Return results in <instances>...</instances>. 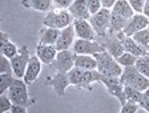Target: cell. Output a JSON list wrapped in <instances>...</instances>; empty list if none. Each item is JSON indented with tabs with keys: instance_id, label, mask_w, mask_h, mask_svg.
<instances>
[{
	"instance_id": "obj_1",
	"label": "cell",
	"mask_w": 149,
	"mask_h": 113,
	"mask_svg": "<svg viewBox=\"0 0 149 113\" xmlns=\"http://www.w3.org/2000/svg\"><path fill=\"white\" fill-rule=\"evenodd\" d=\"M100 76L97 69H84L79 67H73L68 72L71 85L79 89H92L91 85L93 82H100Z\"/></svg>"
},
{
	"instance_id": "obj_2",
	"label": "cell",
	"mask_w": 149,
	"mask_h": 113,
	"mask_svg": "<svg viewBox=\"0 0 149 113\" xmlns=\"http://www.w3.org/2000/svg\"><path fill=\"white\" fill-rule=\"evenodd\" d=\"M97 60V71L100 75L102 76H115V77H120L123 73V67L118 64V61L112 56L107 49L102 52L93 55Z\"/></svg>"
},
{
	"instance_id": "obj_3",
	"label": "cell",
	"mask_w": 149,
	"mask_h": 113,
	"mask_svg": "<svg viewBox=\"0 0 149 113\" xmlns=\"http://www.w3.org/2000/svg\"><path fill=\"white\" fill-rule=\"evenodd\" d=\"M120 80L125 87H132L141 92L149 89V79L139 72L136 65L125 67L120 75Z\"/></svg>"
},
{
	"instance_id": "obj_4",
	"label": "cell",
	"mask_w": 149,
	"mask_h": 113,
	"mask_svg": "<svg viewBox=\"0 0 149 113\" xmlns=\"http://www.w3.org/2000/svg\"><path fill=\"white\" fill-rule=\"evenodd\" d=\"M6 93L9 96V98L12 100L13 104H20V105L29 107L31 104L35 103V100L32 101L31 98H29V94H28V84L24 81V79H20V77H15L12 85L9 87V89Z\"/></svg>"
},
{
	"instance_id": "obj_5",
	"label": "cell",
	"mask_w": 149,
	"mask_h": 113,
	"mask_svg": "<svg viewBox=\"0 0 149 113\" xmlns=\"http://www.w3.org/2000/svg\"><path fill=\"white\" fill-rule=\"evenodd\" d=\"M73 16L69 13L67 10H56L49 12H47L45 17L43 20L44 27H49V28H56V29H64L65 27H68L73 23Z\"/></svg>"
},
{
	"instance_id": "obj_6",
	"label": "cell",
	"mask_w": 149,
	"mask_h": 113,
	"mask_svg": "<svg viewBox=\"0 0 149 113\" xmlns=\"http://www.w3.org/2000/svg\"><path fill=\"white\" fill-rule=\"evenodd\" d=\"M100 82L105 87L107 92L112 94L113 97H116L120 101L121 105H124L127 103V97H125L124 92V84L121 82L120 77H115V76H100Z\"/></svg>"
},
{
	"instance_id": "obj_7",
	"label": "cell",
	"mask_w": 149,
	"mask_h": 113,
	"mask_svg": "<svg viewBox=\"0 0 149 113\" xmlns=\"http://www.w3.org/2000/svg\"><path fill=\"white\" fill-rule=\"evenodd\" d=\"M89 23L93 27L96 35L104 36V35L108 32L109 24H111V10H108V8H101L97 13L91 16Z\"/></svg>"
},
{
	"instance_id": "obj_8",
	"label": "cell",
	"mask_w": 149,
	"mask_h": 113,
	"mask_svg": "<svg viewBox=\"0 0 149 113\" xmlns=\"http://www.w3.org/2000/svg\"><path fill=\"white\" fill-rule=\"evenodd\" d=\"M29 59H31V53H29V49H28L27 45H23V47L19 48V53L11 59L12 71L16 77H20V79L24 77V73H25V69H27Z\"/></svg>"
},
{
	"instance_id": "obj_9",
	"label": "cell",
	"mask_w": 149,
	"mask_h": 113,
	"mask_svg": "<svg viewBox=\"0 0 149 113\" xmlns=\"http://www.w3.org/2000/svg\"><path fill=\"white\" fill-rule=\"evenodd\" d=\"M104 49H105V47L100 45L95 40H84V39L74 40L73 45H72V51L74 53L81 55H96L99 52H102Z\"/></svg>"
},
{
	"instance_id": "obj_10",
	"label": "cell",
	"mask_w": 149,
	"mask_h": 113,
	"mask_svg": "<svg viewBox=\"0 0 149 113\" xmlns=\"http://www.w3.org/2000/svg\"><path fill=\"white\" fill-rule=\"evenodd\" d=\"M48 84L52 87V89L55 91V93L57 94L60 98L65 97L67 88L71 85V82H69V77H68V73L59 72V71H57V73H55L53 76L48 77Z\"/></svg>"
},
{
	"instance_id": "obj_11",
	"label": "cell",
	"mask_w": 149,
	"mask_h": 113,
	"mask_svg": "<svg viewBox=\"0 0 149 113\" xmlns=\"http://www.w3.org/2000/svg\"><path fill=\"white\" fill-rule=\"evenodd\" d=\"M149 24V17H146L144 13H134L129 20H128L127 27L121 33L124 36H133L136 32L146 28Z\"/></svg>"
},
{
	"instance_id": "obj_12",
	"label": "cell",
	"mask_w": 149,
	"mask_h": 113,
	"mask_svg": "<svg viewBox=\"0 0 149 113\" xmlns=\"http://www.w3.org/2000/svg\"><path fill=\"white\" fill-rule=\"evenodd\" d=\"M55 65L59 72L68 73L74 67V52L71 49L59 51L57 55H56Z\"/></svg>"
},
{
	"instance_id": "obj_13",
	"label": "cell",
	"mask_w": 149,
	"mask_h": 113,
	"mask_svg": "<svg viewBox=\"0 0 149 113\" xmlns=\"http://www.w3.org/2000/svg\"><path fill=\"white\" fill-rule=\"evenodd\" d=\"M73 28L76 32L77 39H84V40H95L96 37V32L91 25L89 20L85 19H74L73 20Z\"/></svg>"
},
{
	"instance_id": "obj_14",
	"label": "cell",
	"mask_w": 149,
	"mask_h": 113,
	"mask_svg": "<svg viewBox=\"0 0 149 113\" xmlns=\"http://www.w3.org/2000/svg\"><path fill=\"white\" fill-rule=\"evenodd\" d=\"M74 37H76V32H74L73 24L65 27L64 29L60 31V36L56 41V49L57 51H64V49H71L72 45L74 43Z\"/></svg>"
},
{
	"instance_id": "obj_15",
	"label": "cell",
	"mask_w": 149,
	"mask_h": 113,
	"mask_svg": "<svg viewBox=\"0 0 149 113\" xmlns=\"http://www.w3.org/2000/svg\"><path fill=\"white\" fill-rule=\"evenodd\" d=\"M41 65H43V63H41L40 59H39L36 55L31 56L29 61H28L27 69H25L24 77H23L24 81L27 82L28 85L33 84L37 80V77H39V75H40V72H41Z\"/></svg>"
},
{
	"instance_id": "obj_16",
	"label": "cell",
	"mask_w": 149,
	"mask_h": 113,
	"mask_svg": "<svg viewBox=\"0 0 149 113\" xmlns=\"http://www.w3.org/2000/svg\"><path fill=\"white\" fill-rule=\"evenodd\" d=\"M57 52L59 51L56 49L55 45H44V44L36 45V56L45 65H51V64L55 63Z\"/></svg>"
},
{
	"instance_id": "obj_17",
	"label": "cell",
	"mask_w": 149,
	"mask_h": 113,
	"mask_svg": "<svg viewBox=\"0 0 149 113\" xmlns=\"http://www.w3.org/2000/svg\"><path fill=\"white\" fill-rule=\"evenodd\" d=\"M69 13L73 16V19H85L89 20L91 13L88 11L87 0H74L68 8Z\"/></svg>"
},
{
	"instance_id": "obj_18",
	"label": "cell",
	"mask_w": 149,
	"mask_h": 113,
	"mask_svg": "<svg viewBox=\"0 0 149 113\" xmlns=\"http://www.w3.org/2000/svg\"><path fill=\"white\" fill-rule=\"evenodd\" d=\"M121 41H123V47H124L125 52H129V53L134 55L137 57L144 56V55L148 53V49L145 47H143L141 44H139L137 41H134L132 36H124L123 35Z\"/></svg>"
},
{
	"instance_id": "obj_19",
	"label": "cell",
	"mask_w": 149,
	"mask_h": 113,
	"mask_svg": "<svg viewBox=\"0 0 149 113\" xmlns=\"http://www.w3.org/2000/svg\"><path fill=\"white\" fill-rule=\"evenodd\" d=\"M22 6L27 10H33L39 12H49L52 10V0H22Z\"/></svg>"
},
{
	"instance_id": "obj_20",
	"label": "cell",
	"mask_w": 149,
	"mask_h": 113,
	"mask_svg": "<svg viewBox=\"0 0 149 113\" xmlns=\"http://www.w3.org/2000/svg\"><path fill=\"white\" fill-rule=\"evenodd\" d=\"M60 31H61V29H56V28H49V27H45V28L40 32L39 44L55 45L56 41H57V39H59V36H60Z\"/></svg>"
},
{
	"instance_id": "obj_21",
	"label": "cell",
	"mask_w": 149,
	"mask_h": 113,
	"mask_svg": "<svg viewBox=\"0 0 149 113\" xmlns=\"http://www.w3.org/2000/svg\"><path fill=\"white\" fill-rule=\"evenodd\" d=\"M74 67L84 69H97V60L93 55L74 53Z\"/></svg>"
},
{
	"instance_id": "obj_22",
	"label": "cell",
	"mask_w": 149,
	"mask_h": 113,
	"mask_svg": "<svg viewBox=\"0 0 149 113\" xmlns=\"http://www.w3.org/2000/svg\"><path fill=\"white\" fill-rule=\"evenodd\" d=\"M111 11L118 13L120 16H123V17H125V19H128V20L136 13L133 11V8L130 7V4H129L128 0H117V1L115 3V6L112 7Z\"/></svg>"
},
{
	"instance_id": "obj_23",
	"label": "cell",
	"mask_w": 149,
	"mask_h": 113,
	"mask_svg": "<svg viewBox=\"0 0 149 113\" xmlns=\"http://www.w3.org/2000/svg\"><path fill=\"white\" fill-rule=\"evenodd\" d=\"M127 24H128V19H125V17L120 16L118 13L111 11V24H109L108 32H111V33H113V32L121 33L124 31L125 27H127Z\"/></svg>"
},
{
	"instance_id": "obj_24",
	"label": "cell",
	"mask_w": 149,
	"mask_h": 113,
	"mask_svg": "<svg viewBox=\"0 0 149 113\" xmlns=\"http://www.w3.org/2000/svg\"><path fill=\"white\" fill-rule=\"evenodd\" d=\"M104 47H105V49L108 51L109 53L115 57V59H117L120 55H123L125 52L124 47H123V41H121L120 37H117V39H109Z\"/></svg>"
},
{
	"instance_id": "obj_25",
	"label": "cell",
	"mask_w": 149,
	"mask_h": 113,
	"mask_svg": "<svg viewBox=\"0 0 149 113\" xmlns=\"http://www.w3.org/2000/svg\"><path fill=\"white\" fill-rule=\"evenodd\" d=\"M134 65H136V68L139 69V72L141 73V75H144L145 77L149 79V56L148 55L137 57Z\"/></svg>"
},
{
	"instance_id": "obj_26",
	"label": "cell",
	"mask_w": 149,
	"mask_h": 113,
	"mask_svg": "<svg viewBox=\"0 0 149 113\" xmlns=\"http://www.w3.org/2000/svg\"><path fill=\"white\" fill-rule=\"evenodd\" d=\"M0 51H1V55L7 56L8 59H12L13 56H16V55L19 53V48L16 47V44L12 43L11 40H8L7 43L0 45Z\"/></svg>"
},
{
	"instance_id": "obj_27",
	"label": "cell",
	"mask_w": 149,
	"mask_h": 113,
	"mask_svg": "<svg viewBox=\"0 0 149 113\" xmlns=\"http://www.w3.org/2000/svg\"><path fill=\"white\" fill-rule=\"evenodd\" d=\"M16 76L13 73H0V94L6 93L12 85Z\"/></svg>"
},
{
	"instance_id": "obj_28",
	"label": "cell",
	"mask_w": 149,
	"mask_h": 113,
	"mask_svg": "<svg viewBox=\"0 0 149 113\" xmlns=\"http://www.w3.org/2000/svg\"><path fill=\"white\" fill-rule=\"evenodd\" d=\"M132 37H133L134 41H137L139 44H141L143 47H145L149 51V29L148 28H144L141 31L136 32Z\"/></svg>"
},
{
	"instance_id": "obj_29",
	"label": "cell",
	"mask_w": 149,
	"mask_h": 113,
	"mask_svg": "<svg viewBox=\"0 0 149 113\" xmlns=\"http://www.w3.org/2000/svg\"><path fill=\"white\" fill-rule=\"evenodd\" d=\"M124 92H125L127 100L134 101V103L140 104L141 97H143V92L141 91H139V89H136V88H132V87H125L124 85Z\"/></svg>"
},
{
	"instance_id": "obj_30",
	"label": "cell",
	"mask_w": 149,
	"mask_h": 113,
	"mask_svg": "<svg viewBox=\"0 0 149 113\" xmlns=\"http://www.w3.org/2000/svg\"><path fill=\"white\" fill-rule=\"evenodd\" d=\"M116 60H117L118 64H120L123 68H125V67L134 65V64H136V60H137V56L129 53V52H124V53L120 55V56H118Z\"/></svg>"
},
{
	"instance_id": "obj_31",
	"label": "cell",
	"mask_w": 149,
	"mask_h": 113,
	"mask_svg": "<svg viewBox=\"0 0 149 113\" xmlns=\"http://www.w3.org/2000/svg\"><path fill=\"white\" fill-rule=\"evenodd\" d=\"M12 107H13V103H12V100L9 98L8 94L1 93V96H0V109H1V112L3 113L11 112Z\"/></svg>"
},
{
	"instance_id": "obj_32",
	"label": "cell",
	"mask_w": 149,
	"mask_h": 113,
	"mask_svg": "<svg viewBox=\"0 0 149 113\" xmlns=\"http://www.w3.org/2000/svg\"><path fill=\"white\" fill-rule=\"evenodd\" d=\"M0 73H13L11 59H8L4 55L0 56Z\"/></svg>"
},
{
	"instance_id": "obj_33",
	"label": "cell",
	"mask_w": 149,
	"mask_h": 113,
	"mask_svg": "<svg viewBox=\"0 0 149 113\" xmlns=\"http://www.w3.org/2000/svg\"><path fill=\"white\" fill-rule=\"evenodd\" d=\"M139 109H140V104L134 103V101L127 100V103L124 105H121L120 112L121 113H136V112H139Z\"/></svg>"
},
{
	"instance_id": "obj_34",
	"label": "cell",
	"mask_w": 149,
	"mask_h": 113,
	"mask_svg": "<svg viewBox=\"0 0 149 113\" xmlns=\"http://www.w3.org/2000/svg\"><path fill=\"white\" fill-rule=\"evenodd\" d=\"M87 6H88V11H89L91 16L97 13L102 8V4L100 0H87Z\"/></svg>"
},
{
	"instance_id": "obj_35",
	"label": "cell",
	"mask_w": 149,
	"mask_h": 113,
	"mask_svg": "<svg viewBox=\"0 0 149 113\" xmlns=\"http://www.w3.org/2000/svg\"><path fill=\"white\" fill-rule=\"evenodd\" d=\"M128 1H129L130 7L133 8L134 12H136V13H143L145 0H128Z\"/></svg>"
},
{
	"instance_id": "obj_36",
	"label": "cell",
	"mask_w": 149,
	"mask_h": 113,
	"mask_svg": "<svg viewBox=\"0 0 149 113\" xmlns=\"http://www.w3.org/2000/svg\"><path fill=\"white\" fill-rule=\"evenodd\" d=\"M140 108H143L145 112L149 113V89L143 92V97L140 101Z\"/></svg>"
},
{
	"instance_id": "obj_37",
	"label": "cell",
	"mask_w": 149,
	"mask_h": 113,
	"mask_svg": "<svg viewBox=\"0 0 149 113\" xmlns=\"http://www.w3.org/2000/svg\"><path fill=\"white\" fill-rule=\"evenodd\" d=\"M56 7H59L60 10H68L69 6L73 3L74 0H52Z\"/></svg>"
},
{
	"instance_id": "obj_38",
	"label": "cell",
	"mask_w": 149,
	"mask_h": 113,
	"mask_svg": "<svg viewBox=\"0 0 149 113\" xmlns=\"http://www.w3.org/2000/svg\"><path fill=\"white\" fill-rule=\"evenodd\" d=\"M28 107H25V105H20V104H13L12 109H11V112L12 113H27Z\"/></svg>"
},
{
	"instance_id": "obj_39",
	"label": "cell",
	"mask_w": 149,
	"mask_h": 113,
	"mask_svg": "<svg viewBox=\"0 0 149 113\" xmlns=\"http://www.w3.org/2000/svg\"><path fill=\"white\" fill-rule=\"evenodd\" d=\"M102 4V8H108V10H112V7L115 6V3L117 0H100Z\"/></svg>"
},
{
	"instance_id": "obj_40",
	"label": "cell",
	"mask_w": 149,
	"mask_h": 113,
	"mask_svg": "<svg viewBox=\"0 0 149 113\" xmlns=\"http://www.w3.org/2000/svg\"><path fill=\"white\" fill-rule=\"evenodd\" d=\"M8 40H9L8 33H7V32H4V31H0V45L4 44V43H7Z\"/></svg>"
},
{
	"instance_id": "obj_41",
	"label": "cell",
	"mask_w": 149,
	"mask_h": 113,
	"mask_svg": "<svg viewBox=\"0 0 149 113\" xmlns=\"http://www.w3.org/2000/svg\"><path fill=\"white\" fill-rule=\"evenodd\" d=\"M143 13L146 16V17H149V0H145V4H144Z\"/></svg>"
},
{
	"instance_id": "obj_42",
	"label": "cell",
	"mask_w": 149,
	"mask_h": 113,
	"mask_svg": "<svg viewBox=\"0 0 149 113\" xmlns=\"http://www.w3.org/2000/svg\"><path fill=\"white\" fill-rule=\"evenodd\" d=\"M146 55H148V56H149V51H148V53H146Z\"/></svg>"
}]
</instances>
